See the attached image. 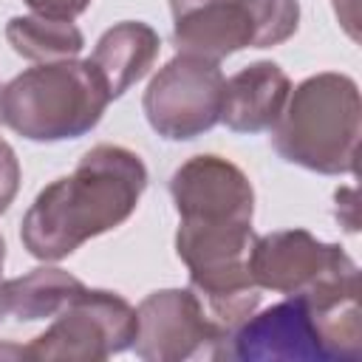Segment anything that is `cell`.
<instances>
[{
  "label": "cell",
  "mask_w": 362,
  "mask_h": 362,
  "mask_svg": "<svg viewBox=\"0 0 362 362\" xmlns=\"http://www.w3.org/2000/svg\"><path fill=\"white\" fill-rule=\"evenodd\" d=\"M218 334L206 322L195 294L167 288L150 294L136 311V354L141 359L178 362L204 345H215Z\"/></svg>",
  "instance_id": "9"
},
{
  "label": "cell",
  "mask_w": 362,
  "mask_h": 362,
  "mask_svg": "<svg viewBox=\"0 0 362 362\" xmlns=\"http://www.w3.org/2000/svg\"><path fill=\"white\" fill-rule=\"evenodd\" d=\"M170 192L187 223H252V184L218 156H195L178 167Z\"/></svg>",
  "instance_id": "8"
},
{
  "label": "cell",
  "mask_w": 362,
  "mask_h": 362,
  "mask_svg": "<svg viewBox=\"0 0 362 362\" xmlns=\"http://www.w3.org/2000/svg\"><path fill=\"white\" fill-rule=\"evenodd\" d=\"M6 37L20 57L34 62H59L82 51V34L76 25H71V20H48L40 14L11 17Z\"/></svg>",
  "instance_id": "14"
},
{
  "label": "cell",
  "mask_w": 362,
  "mask_h": 362,
  "mask_svg": "<svg viewBox=\"0 0 362 362\" xmlns=\"http://www.w3.org/2000/svg\"><path fill=\"white\" fill-rule=\"evenodd\" d=\"M147 187L141 158L116 144L88 150L76 170L45 187L23 218L20 238L40 260H59L119 226Z\"/></svg>",
  "instance_id": "1"
},
{
  "label": "cell",
  "mask_w": 362,
  "mask_h": 362,
  "mask_svg": "<svg viewBox=\"0 0 362 362\" xmlns=\"http://www.w3.org/2000/svg\"><path fill=\"white\" fill-rule=\"evenodd\" d=\"M215 359H311L331 362L317 317L303 297H288L257 317H246L215 348Z\"/></svg>",
  "instance_id": "7"
},
{
  "label": "cell",
  "mask_w": 362,
  "mask_h": 362,
  "mask_svg": "<svg viewBox=\"0 0 362 362\" xmlns=\"http://www.w3.org/2000/svg\"><path fill=\"white\" fill-rule=\"evenodd\" d=\"M133 339L136 311L113 291L82 288L23 354L31 359H105L130 348Z\"/></svg>",
  "instance_id": "6"
},
{
  "label": "cell",
  "mask_w": 362,
  "mask_h": 362,
  "mask_svg": "<svg viewBox=\"0 0 362 362\" xmlns=\"http://www.w3.org/2000/svg\"><path fill=\"white\" fill-rule=\"evenodd\" d=\"M249 274L260 288L303 297L311 308L359 297L356 263L342 246L320 243L305 229H286L255 240Z\"/></svg>",
  "instance_id": "4"
},
{
  "label": "cell",
  "mask_w": 362,
  "mask_h": 362,
  "mask_svg": "<svg viewBox=\"0 0 362 362\" xmlns=\"http://www.w3.org/2000/svg\"><path fill=\"white\" fill-rule=\"evenodd\" d=\"M257 23V48L277 45L297 31V0H252Z\"/></svg>",
  "instance_id": "15"
},
{
  "label": "cell",
  "mask_w": 362,
  "mask_h": 362,
  "mask_svg": "<svg viewBox=\"0 0 362 362\" xmlns=\"http://www.w3.org/2000/svg\"><path fill=\"white\" fill-rule=\"evenodd\" d=\"M28 8L48 20H74L88 8L90 0H25Z\"/></svg>",
  "instance_id": "17"
},
{
  "label": "cell",
  "mask_w": 362,
  "mask_h": 362,
  "mask_svg": "<svg viewBox=\"0 0 362 362\" xmlns=\"http://www.w3.org/2000/svg\"><path fill=\"white\" fill-rule=\"evenodd\" d=\"M359 141V93L348 76L305 79L272 127L274 150L317 173H354Z\"/></svg>",
  "instance_id": "3"
},
{
  "label": "cell",
  "mask_w": 362,
  "mask_h": 362,
  "mask_svg": "<svg viewBox=\"0 0 362 362\" xmlns=\"http://www.w3.org/2000/svg\"><path fill=\"white\" fill-rule=\"evenodd\" d=\"M3 260H6V243H3V238H0V269H3Z\"/></svg>",
  "instance_id": "19"
},
{
  "label": "cell",
  "mask_w": 362,
  "mask_h": 362,
  "mask_svg": "<svg viewBox=\"0 0 362 362\" xmlns=\"http://www.w3.org/2000/svg\"><path fill=\"white\" fill-rule=\"evenodd\" d=\"M221 93L223 74L215 59L178 54L156 74L141 105L150 127L158 136L184 141L221 122Z\"/></svg>",
  "instance_id": "5"
},
{
  "label": "cell",
  "mask_w": 362,
  "mask_h": 362,
  "mask_svg": "<svg viewBox=\"0 0 362 362\" xmlns=\"http://www.w3.org/2000/svg\"><path fill=\"white\" fill-rule=\"evenodd\" d=\"M288 76L274 62H255L223 79L221 122L235 133L272 130L288 102Z\"/></svg>",
  "instance_id": "11"
},
{
  "label": "cell",
  "mask_w": 362,
  "mask_h": 362,
  "mask_svg": "<svg viewBox=\"0 0 362 362\" xmlns=\"http://www.w3.org/2000/svg\"><path fill=\"white\" fill-rule=\"evenodd\" d=\"M107 102L90 59H59L14 76L0 93V119L31 141H62L96 127Z\"/></svg>",
  "instance_id": "2"
},
{
  "label": "cell",
  "mask_w": 362,
  "mask_h": 362,
  "mask_svg": "<svg viewBox=\"0 0 362 362\" xmlns=\"http://www.w3.org/2000/svg\"><path fill=\"white\" fill-rule=\"evenodd\" d=\"M8 314V303H6V288H3V283H0V320Z\"/></svg>",
  "instance_id": "18"
},
{
  "label": "cell",
  "mask_w": 362,
  "mask_h": 362,
  "mask_svg": "<svg viewBox=\"0 0 362 362\" xmlns=\"http://www.w3.org/2000/svg\"><path fill=\"white\" fill-rule=\"evenodd\" d=\"M17 184H20V167H17L14 150L0 139V212H6L8 204L14 201Z\"/></svg>",
  "instance_id": "16"
},
{
  "label": "cell",
  "mask_w": 362,
  "mask_h": 362,
  "mask_svg": "<svg viewBox=\"0 0 362 362\" xmlns=\"http://www.w3.org/2000/svg\"><path fill=\"white\" fill-rule=\"evenodd\" d=\"M158 45V34L150 25L133 20L119 23L102 34L90 57V65L102 76L110 99L122 96L133 82H139L150 71Z\"/></svg>",
  "instance_id": "12"
},
{
  "label": "cell",
  "mask_w": 362,
  "mask_h": 362,
  "mask_svg": "<svg viewBox=\"0 0 362 362\" xmlns=\"http://www.w3.org/2000/svg\"><path fill=\"white\" fill-rule=\"evenodd\" d=\"M3 288L8 311L17 320H45L59 314L85 286L62 269H34L25 277L3 283Z\"/></svg>",
  "instance_id": "13"
},
{
  "label": "cell",
  "mask_w": 362,
  "mask_h": 362,
  "mask_svg": "<svg viewBox=\"0 0 362 362\" xmlns=\"http://www.w3.org/2000/svg\"><path fill=\"white\" fill-rule=\"evenodd\" d=\"M173 40L184 54L221 59L238 48H257L252 0H170Z\"/></svg>",
  "instance_id": "10"
}]
</instances>
